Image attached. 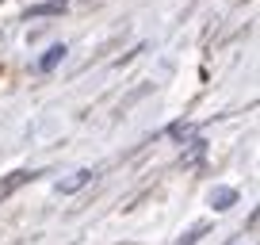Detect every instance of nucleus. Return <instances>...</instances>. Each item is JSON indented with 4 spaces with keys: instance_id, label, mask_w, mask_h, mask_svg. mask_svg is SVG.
I'll return each mask as SVG.
<instances>
[{
    "instance_id": "obj_4",
    "label": "nucleus",
    "mask_w": 260,
    "mask_h": 245,
    "mask_svg": "<svg viewBox=\"0 0 260 245\" xmlns=\"http://www.w3.org/2000/svg\"><path fill=\"white\" fill-rule=\"evenodd\" d=\"M234 203H237V192L234 188H214L211 192V207H214V211H230Z\"/></svg>"
},
{
    "instance_id": "obj_3",
    "label": "nucleus",
    "mask_w": 260,
    "mask_h": 245,
    "mask_svg": "<svg viewBox=\"0 0 260 245\" xmlns=\"http://www.w3.org/2000/svg\"><path fill=\"white\" fill-rule=\"evenodd\" d=\"M39 176V172H27V169H19V172H12L8 180H4V184H0V199H8L12 192L16 188H23V184H31V180Z\"/></svg>"
},
{
    "instance_id": "obj_6",
    "label": "nucleus",
    "mask_w": 260,
    "mask_h": 245,
    "mask_svg": "<svg viewBox=\"0 0 260 245\" xmlns=\"http://www.w3.org/2000/svg\"><path fill=\"white\" fill-rule=\"evenodd\" d=\"M54 12H65V0H50V4H39V8H31L27 16H54Z\"/></svg>"
},
{
    "instance_id": "obj_1",
    "label": "nucleus",
    "mask_w": 260,
    "mask_h": 245,
    "mask_svg": "<svg viewBox=\"0 0 260 245\" xmlns=\"http://www.w3.org/2000/svg\"><path fill=\"white\" fill-rule=\"evenodd\" d=\"M92 180H96V169H81V172H73L69 180H61L57 192H61V196H73V192H81L84 184H92Z\"/></svg>"
},
{
    "instance_id": "obj_2",
    "label": "nucleus",
    "mask_w": 260,
    "mask_h": 245,
    "mask_svg": "<svg viewBox=\"0 0 260 245\" xmlns=\"http://www.w3.org/2000/svg\"><path fill=\"white\" fill-rule=\"evenodd\" d=\"M65 54H69V50H65V42H57V46H50L46 54L39 57V73H54L57 66H61L65 62Z\"/></svg>"
},
{
    "instance_id": "obj_7",
    "label": "nucleus",
    "mask_w": 260,
    "mask_h": 245,
    "mask_svg": "<svg viewBox=\"0 0 260 245\" xmlns=\"http://www.w3.org/2000/svg\"><path fill=\"white\" fill-rule=\"evenodd\" d=\"M199 234H203V226H195L191 234H184V241H180V245H195V237H199Z\"/></svg>"
},
{
    "instance_id": "obj_5",
    "label": "nucleus",
    "mask_w": 260,
    "mask_h": 245,
    "mask_svg": "<svg viewBox=\"0 0 260 245\" xmlns=\"http://www.w3.org/2000/svg\"><path fill=\"white\" fill-rule=\"evenodd\" d=\"M169 134H172V138H180V142H195V127H191V122H172Z\"/></svg>"
}]
</instances>
